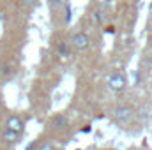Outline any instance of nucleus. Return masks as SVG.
<instances>
[{
    "mask_svg": "<svg viewBox=\"0 0 152 150\" xmlns=\"http://www.w3.org/2000/svg\"><path fill=\"white\" fill-rule=\"evenodd\" d=\"M126 87H127V79H126V76L124 73H113V74H110L108 78V88L115 92V94H120V92H124L126 90Z\"/></svg>",
    "mask_w": 152,
    "mask_h": 150,
    "instance_id": "nucleus-1",
    "label": "nucleus"
},
{
    "mask_svg": "<svg viewBox=\"0 0 152 150\" xmlns=\"http://www.w3.org/2000/svg\"><path fill=\"white\" fill-rule=\"evenodd\" d=\"M71 46L78 51H85L90 46V36L87 32H76L71 37Z\"/></svg>",
    "mask_w": 152,
    "mask_h": 150,
    "instance_id": "nucleus-2",
    "label": "nucleus"
},
{
    "mask_svg": "<svg viewBox=\"0 0 152 150\" xmlns=\"http://www.w3.org/2000/svg\"><path fill=\"white\" fill-rule=\"evenodd\" d=\"M115 120L118 122V124H126V122H129V118L133 117V108L131 106H118L117 110H115Z\"/></svg>",
    "mask_w": 152,
    "mask_h": 150,
    "instance_id": "nucleus-3",
    "label": "nucleus"
},
{
    "mask_svg": "<svg viewBox=\"0 0 152 150\" xmlns=\"http://www.w3.org/2000/svg\"><path fill=\"white\" fill-rule=\"evenodd\" d=\"M5 129L14 131V133L21 134V131H23V120H21L20 117L12 115V117H9V118H7V122H5Z\"/></svg>",
    "mask_w": 152,
    "mask_h": 150,
    "instance_id": "nucleus-4",
    "label": "nucleus"
},
{
    "mask_svg": "<svg viewBox=\"0 0 152 150\" xmlns=\"http://www.w3.org/2000/svg\"><path fill=\"white\" fill-rule=\"evenodd\" d=\"M57 57H58V60H62V62H67V60L71 58V50H69V44H67V42H60V44L57 46Z\"/></svg>",
    "mask_w": 152,
    "mask_h": 150,
    "instance_id": "nucleus-5",
    "label": "nucleus"
},
{
    "mask_svg": "<svg viewBox=\"0 0 152 150\" xmlns=\"http://www.w3.org/2000/svg\"><path fill=\"white\" fill-rule=\"evenodd\" d=\"M53 124H55L57 129H66V127L69 125V118H67L66 115H58V117H55Z\"/></svg>",
    "mask_w": 152,
    "mask_h": 150,
    "instance_id": "nucleus-6",
    "label": "nucleus"
},
{
    "mask_svg": "<svg viewBox=\"0 0 152 150\" xmlns=\"http://www.w3.org/2000/svg\"><path fill=\"white\" fill-rule=\"evenodd\" d=\"M18 133H14V131H9V129H5L4 131V140L7 141V143H14L16 140H18Z\"/></svg>",
    "mask_w": 152,
    "mask_h": 150,
    "instance_id": "nucleus-7",
    "label": "nucleus"
},
{
    "mask_svg": "<svg viewBox=\"0 0 152 150\" xmlns=\"http://www.w3.org/2000/svg\"><path fill=\"white\" fill-rule=\"evenodd\" d=\"M94 18H96V21H97V23L104 25V21H106V12H104V11H96Z\"/></svg>",
    "mask_w": 152,
    "mask_h": 150,
    "instance_id": "nucleus-8",
    "label": "nucleus"
},
{
    "mask_svg": "<svg viewBox=\"0 0 152 150\" xmlns=\"http://www.w3.org/2000/svg\"><path fill=\"white\" fill-rule=\"evenodd\" d=\"M48 2H50V7L51 9H62L64 4H66V0H48Z\"/></svg>",
    "mask_w": 152,
    "mask_h": 150,
    "instance_id": "nucleus-9",
    "label": "nucleus"
},
{
    "mask_svg": "<svg viewBox=\"0 0 152 150\" xmlns=\"http://www.w3.org/2000/svg\"><path fill=\"white\" fill-rule=\"evenodd\" d=\"M21 2H23V5L28 7V9H32V7L37 5V0H21Z\"/></svg>",
    "mask_w": 152,
    "mask_h": 150,
    "instance_id": "nucleus-10",
    "label": "nucleus"
},
{
    "mask_svg": "<svg viewBox=\"0 0 152 150\" xmlns=\"http://www.w3.org/2000/svg\"><path fill=\"white\" fill-rule=\"evenodd\" d=\"M39 150H55V147H53L51 143H48V141H46V143H42V145H41V149H39Z\"/></svg>",
    "mask_w": 152,
    "mask_h": 150,
    "instance_id": "nucleus-11",
    "label": "nucleus"
}]
</instances>
